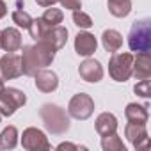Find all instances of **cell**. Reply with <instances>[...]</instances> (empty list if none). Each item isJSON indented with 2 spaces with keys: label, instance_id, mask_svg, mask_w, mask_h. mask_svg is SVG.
<instances>
[{
  "label": "cell",
  "instance_id": "cell-11",
  "mask_svg": "<svg viewBox=\"0 0 151 151\" xmlns=\"http://www.w3.org/2000/svg\"><path fill=\"white\" fill-rule=\"evenodd\" d=\"M0 48L6 52H18L22 48V34L14 27L0 30Z\"/></svg>",
  "mask_w": 151,
  "mask_h": 151
},
{
  "label": "cell",
  "instance_id": "cell-25",
  "mask_svg": "<svg viewBox=\"0 0 151 151\" xmlns=\"http://www.w3.org/2000/svg\"><path fill=\"white\" fill-rule=\"evenodd\" d=\"M48 29H50V25H46L41 18H36V20L32 18V23H30V27H29L27 30L30 32V37L37 41V39H39V37H41V36H43Z\"/></svg>",
  "mask_w": 151,
  "mask_h": 151
},
{
  "label": "cell",
  "instance_id": "cell-34",
  "mask_svg": "<svg viewBox=\"0 0 151 151\" xmlns=\"http://www.w3.org/2000/svg\"><path fill=\"white\" fill-rule=\"evenodd\" d=\"M0 119H2V116H0Z\"/></svg>",
  "mask_w": 151,
  "mask_h": 151
},
{
  "label": "cell",
  "instance_id": "cell-8",
  "mask_svg": "<svg viewBox=\"0 0 151 151\" xmlns=\"http://www.w3.org/2000/svg\"><path fill=\"white\" fill-rule=\"evenodd\" d=\"M78 75L89 84H96L103 78V66L96 60L87 57L80 66H78Z\"/></svg>",
  "mask_w": 151,
  "mask_h": 151
},
{
  "label": "cell",
  "instance_id": "cell-16",
  "mask_svg": "<svg viewBox=\"0 0 151 151\" xmlns=\"http://www.w3.org/2000/svg\"><path fill=\"white\" fill-rule=\"evenodd\" d=\"M22 71L27 77H34L36 71L41 69L39 64H37V59L34 55V50H32V45H23L22 46Z\"/></svg>",
  "mask_w": 151,
  "mask_h": 151
},
{
  "label": "cell",
  "instance_id": "cell-21",
  "mask_svg": "<svg viewBox=\"0 0 151 151\" xmlns=\"http://www.w3.org/2000/svg\"><path fill=\"white\" fill-rule=\"evenodd\" d=\"M101 147H103V151H126V147L117 133L101 137Z\"/></svg>",
  "mask_w": 151,
  "mask_h": 151
},
{
  "label": "cell",
  "instance_id": "cell-30",
  "mask_svg": "<svg viewBox=\"0 0 151 151\" xmlns=\"http://www.w3.org/2000/svg\"><path fill=\"white\" fill-rule=\"evenodd\" d=\"M57 149L59 151H62V149H71V151H77V149H80L77 144H71V142H60L59 146H57Z\"/></svg>",
  "mask_w": 151,
  "mask_h": 151
},
{
  "label": "cell",
  "instance_id": "cell-4",
  "mask_svg": "<svg viewBox=\"0 0 151 151\" xmlns=\"http://www.w3.org/2000/svg\"><path fill=\"white\" fill-rule=\"evenodd\" d=\"M93 112H94V100L86 93L75 94L68 103V114L73 119L86 121L93 116Z\"/></svg>",
  "mask_w": 151,
  "mask_h": 151
},
{
  "label": "cell",
  "instance_id": "cell-7",
  "mask_svg": "<svg viewBox=\"0 0 151 151\" xmlns=\"http://www.w3.org/2000/svg\"><path fill=\"white\" fill-rule=\"evenodd\" d=\"M124 135H126V139L132 142V146L135 149H147L149 147V137H147L146 123H132V121H128V124L124 126Z\"/></svg>",
  "mask_w": 151,
  "mask_h": 151
},
{
  "label": "cell",
  "instance_id": "cell-18",
  "mask_svg": "<svg viewBox=\"0 0 151 151\" xmlns=\"http://www.w3.org/2000/svg\"><path fill=\"white\" fill-rule=\"evenodd\" d=\"M124 116L132 123H147V117H149L147 107L139 105V103H128L124 109Z\"/></svg>",
  "mask_w": 151,
  "mask_h": 151
},
{
  "label": "cell",
  "instance_id": "cell-27",
  "mask_svg": "<svg viewBox=\"0 0 151 151\" xmlns=\"http://www.w3.org/2000/svg\"><path fill=\"white\" fill-rule=\"evenodd\" d=\"M133 93H135L137 96L147 100V98L151 96V82H149V78H146V80H139V82L135 84V87H133Z\"/></svg>",
  "mask_w": 151,
  "mask_h": 151
},
{
  "label": "cell",
  "instance_id": "cell-20",
  "mask_svg": "<svg viewBox=\"0 0 151 151\" xmlns=\"http://www.w3.org/2000/svg\"><path fill=\"white\" fill-rule=\"evenodd\" d=\"M18 144V130L16 126H6L0 133V147L2 149H14Z\"/></svg>",
  "mask_w": 151,
  "mask_h": 151
},
{
  "label": "cell",
  "instance_id": "cell-19",
  "mask_svg": "<svg viewBox=\"0 0 151 151\" xmlns=\"http://www.w3.org/2000/svg\"><path fill=\"white\" fill-rule=\"evenodd\" d=\"M109 13L116 18H124L132 13V0H107Z\"/></svg>",
  "mask_w": 151,
  "mask_h": 151
},
{
  "label": "cell",
  "instance_id": "cell-33",
  "mask_svg": "<svg viewBox=\"0 0 151 151\" xmlns=\"http://www.w3.org/2000/svg\"><path fill=\"white\" fill-rule=\"evenodd\" d=\"M4 89H6V86H4V82H2V80H0V96L4 94Z\"/></svg>",
  "mask_w": 151,
  "mask_h": 151
},
{
  "label": "cell",
  "instance_id": "cell-32",
  "mask_svg": "<svg viewBox=\"0 0 151 151\" xmlns=\"http://www.w3.org/2000/svg\"><path fill=\"white\" fill-rule=\"evenodd\" d=\"M6 14H7V6H6L4 0H0V20H2Z\"/></svg>",
  "mask_w": 151,
  "mask_h": 151
},
{
  "label": "cell",
  "instance_id": "cell-17",
  "mask_svg": "<svg viewBox=\"0 0 151 151\" xmlns=\"http://www.w3.org/2000/svg\"><path fill=\"white\" fill-rule=\"evenodd\" d=\"M101 45H103V48H105L107 52H110V53L117 52V50L123 46V36H121V32H117V30H114V29L103 30V34H101Z\"/></svg>",
  "mask_w": 151,
  "mask_h": 151
},
{
  "label": "cell",
  "instance_id": "cell-31",
  "mask_svg": "<svg viewBox=\"0 0 151 151\" xmlns=\"http://www.w3.org/2000/svg\"><path fill=\"white\" fill-rule=\"evenodd\" d=\"M37 2V6H41V7H52L53 4H57L59 0H36Z\"/></svg>",
  "mask_w": 151,
  "mask_h": 151
},
{
  "label": "cell",
  "instance_id": "cell-14",
  "mask_svg": "<svg viewBox=\"0 0 151 151\" xmlns=\"http://www.w3.org/2000/svg\"><path fill=\"white\" fill-rule=\"evenodd\" d=\"M32 50H34V55H36V59H37V64H39V68H46V66H50L52 62H53V59H55V48L52 46V45H48L46 41H37L36 45H32Z\"/></svg>",
  "mask_w": 151,
  "mask_h": 151
},
{
  "label": "cell",
  "instance_id": "cell-24",
  "mask_svg": "<svg viewBox=\"0 0 151 151\" xmlns=\"http://www.w3.org/2000/svg\"><path fill=\"white\" fill-rule=\"evenodd\" d=\"M11 18H13V23H16L22 29H29L30 23H32V16L27 11H23L22 7H18L16 11H13V16Z\"/></svg>",
  "mask_w": 151,
  "mask_h": 151
},
{
  "label": "cell",
  "instance_id": "cell-23",
  "mask_svg": "<svg viewBox=\"0 0 151 151\" xmlns=\"http://www.w3.org/2000/svg\"><path fill=\"white\" fill-rule=\"evenodd\" d=\"M41 20H43L46 25L55 27V25H60V23H62V20H64V13H62L60 9H55V7L52 6L50 9L45 11V14L41 16Z\"/></svg>",
  "mask_w": 151,
  "mask_h": 151
},
{
  "label": "cell",
  "instance_id": "cell-29",
  "mask_svg": "<svg viewBox=\"0 0 151 151\" xmlns=\"http://www.w3.org/2000/svg\"><path fill=\"white\" fill-rule=\"evenodd\" d=\"M59 4L69 11H80L82 9V0H59Z\"/></svg>",
  "mask_w": 151,
  "mask_h": 151
},
{
  "label": "cell",
  "instance_id": "cell-26",
  "mask_svg": "<svg viewBox=\"0 0 151 151\" xmlns=\"http://www.w3.org/2000/svg\"><path fill=\"white\" fill-rule=\"evenodd\" d=\"M73 23L77 25L78 29H91L93 27V20L89 14L82 13V11H73Z\"/></svg>",
  "mask_w": 151,
  "mask_h": 151
},
{
  "label": "cell",
  "instance_id": "cell-15",
  "mask_svg": "<svg viewBox=\"0 0 151 151\" xmlns=\"http://www.w3.org/2000/svg\"><path fill=\"white\" fill-rule=\"evenodd\" d=\"M94 126H96V132L101 135V137H107V135H112L117 132V117L110 112H101L96 121H94Z\"/></svg>",
  "mask_w": 151,
  "mask_h": 151
},
{
  "label": "cell",
  "instance_id": "cell-5",
  "mask_svg": "<svg viewBox=\"0 0 151 151\" xmlns=\"http://www.w3.org/2000/svg\"><path fill=\"white\" fill-rule=\"evenodd\" d=\"M22 146L27 151H48L52 146L48 142V137L45 135V132H41L39 128H25L23 135H22Z\"/></svg>",
  "mask_w": 151,
  "mask_h": 151
},
{
  "label": "cell",
  "instance_id": "cell-10",
  "mask_svg": "<svg viewBox=\"0 0 151 151\" xmlns=\"http://www.w3.org/2000/svg\"><path fill=\"white\" fill-rule=\"evenodd\" d=\"M98 48V41L91 32H78L75 36V52L82 57H91Z\"/></svg>",
  "mask_w": 151,
  "mask_h": 151
},
{
  "label": "cell",
  "instance_id": "cell-1",
  "mask_svg": "<svg viewBox=\"0 0 151 151\" xmlns=\"http://www.w3.org/2000/svg\"><path fill=\"white\" fill-rule=\"evenodd\" d=\"M39 116L45 123V128L53 135H64L71 126L69 114H66V110L55 103H45L39 109Z\"/></svg>",
  "mask_w": 151,
  "mask_h": 151
},
{
  "label": "cell",
  "instance_id": "cell-2",
  "mask_svg": "<svg viewBox=\"0 0 151 151\" xmlns=\"http://www.w3.org/2000/svg\"><path fill=\"white\" fill-rule=\"evenodd\" d=\"M128 46L135 53L151 52V23L149 20H139L128 32Z\"/></svg>",
  "mask_w": 151,
  "mask_h": 151
},
{
  "label": "cell",
  "instance_id": "cell-9",
  "mask_svg": "<svg viewBox=\"0 0 151 151\" xmlns=\"http://www.w3.org/2000/svg\"><path fill=\"white\" fill-rule=\"evenodd\" d=\"M34 84L41 93H53L59 87V77L55 71H50L46 68H41L34 75Z\"/></svg>",
  "mask_w": 151,
  "mask_h": 151
},
{
  "label": "cell",
  "instance_id": "cell-6",
  "mask_svg": "<svg viewBox=\"0 0 151 151\" xmlns=\"http://www.w3.org/2000/svg\"><path fill=\"white\" fill-rule=\"evenodd\" d=\"M22 75V57L14 52H7L0 59V80H14Z\"/></svg>",
  "mask_w": 151,
  "mask_h": 151
},
{
  "label": "cell",
  "instance_id": "cell-28",
  "mask_svg": "<svg viewBox=\"0 0 151 151\" xmlns=\"http://www.w3.org/2000/svg\"><path fill=\"white\" fill-rule=\"evenodd\" d=\"M18 109L2 94V96H0V116H6V117H9V116H13L14 112H16Z\"/></svg>",
  "mask_w": 151,
  "mask_h": 151
},
{
  "label": "cell",
  "instance_id": "cell-13",
  "mask_svg": "<svg viewBox=\"0 0 151 151\" xmlns=\"http://www.w3.org/2000/svg\"><path fill=\"white\" fill-rule=\"evenodd\" d=\"M39 39H41V41H46V43L52 45L55 50H60V48L68 43V29L62 27V25L50 27ZM39 39H37V41H39Z\"/></svg>",
  "mask_w": 151,
  "mask_h": 151
},
{
  "label": "cell",
  "instance_id": "cell-12",
  "mask_svg": "<svg viewBox=\"0 0 151 151\" xmlns=\"http://www.w3.org/2000/svg\"><path fill=\"white\" fill-rule=\"evenodd\" d=\"M132 75L137 80H146L151 77V53L149 52H142L133 57Z\"/></svg>",
  "mask_w": 151,
  "mask_h": 151
},
{
  "label": "cell",
  "instance_id": "cell-3",
  "mask_svg": "<svg viewBox=\"0 0 151 151\" xmlns=\"http://www.w3.org/2000/svg\"><path fill=\"white\" fill-rule=\"evenodd\" d=\"M133 69V55L128 52H114L109 60V75L116 82H126L132 77Z\"/></svg>",
  "mask_w": 151,
  "mask_h": 151
},
{
  "label": "cell",
  "instance_id": "cell-22",
  "mask_svg": "<svg viewBox=\"0 0 151 151\" xmlns=\"http://www.w3.org/2000/svg\"><path fill=\"white\" fill-rule=\"evenodd\" d=\"M4 96H6L16 109H20V107H23V105L27 103L25 93L20 91V89H16V87H6V89H4Z\"/></svg>",
  "mask_w": 151,
  "mask_h": 151
}]
</instances>
